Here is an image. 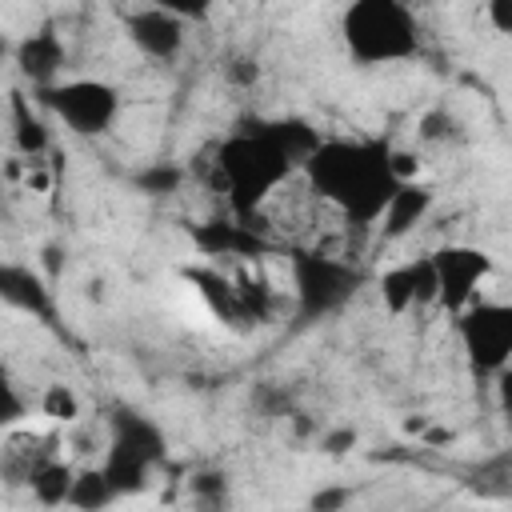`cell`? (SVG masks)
Instances as JSON below:
<instances>
[{
	"instance_id": "cell-25",
	"label": "cell",
	"mask_w": 512,
	"mask_h": 512,
	"mask_svg": "<svg viewBox=\"0 0 512 512\" xmlns=\"http://www.w3.org/2000/svg\"><path fill=\"white\" fill-rule=\"evenodd\" d=\"M356 444H360V432L356 428H332V432L320 436V452H328V456H344Z\"/></svg>"
},
{
	"instance_id": "cell-23",
	"label": "cell",
	"mask_w": 512,
	"mask_h": 512,
	"mask_svg": "<svg viewBox=\"0 0 512 512\" xmlns=\"http://www.w3.org/2000/svg\"><path fill=\"white\" fill-rule=\"evenodd\" d=\"M24 412H28L24 396H20V392H16V384L0 372V432H4V428H12V424H20V420H24Z\"/></svg>"
},
{
	"instance_id": "cell-18",
	"label": "cell",
	"mask_w": 512,
	"mask_h": 512,
	"mask_svg": "<svg viewBox=\"0 0 512 512\" xmlns=\"http://www.w3.org/2000/svg\"><path fill=\"white\" fill-rule=\"evenodd\" d=\"M188 492H192V500H196L200 508L216 512V508L228 504V472H220V468H200V472L188 480Z\"/></svg>"
},
{
	"instance_id": "cell-28",
	"label": "cell",
	"mask_w": 512,
	"mask_h": 512,
	"mask_svg": "<svg viewBox=\"0 0 512 512\" xmlns=\"http://www.w3.org/2000/svg\"><path fill=\"white\" fill-rule=\"evenodd\" d=\"M428 424H432L428 416H408V420H404V432H408V436H424Z\"/></svg>"
},
{
	"instance_id": "cell-13",
	"label": "cell",
	"mask_w": 512,
	"mask_h": 512,
	"mask_svg": "<svg viewBox=\"0 0 512 512\" xmlns=\"http://www.w3.org/2000/svg\"><path fill=\"white\" fill-rule=\"evenodd\" d=\"M0 300H4L8 308L32 312V316H40V320L52 316L48 284H44L32 268H24V264H8V260H0Z\"/></svg>"
},
{
	"instance_id": "cell-2",
	"label": "cell",
	"mask_w": 512,
	"mask_h": 512,
	"mask_svg": "<svg viewBox=\"0 0 512 512\" xmlns=\"http://www.w3.org/2000/svg\"><path fill=\"white\" fill-rule=\"evenodd\" d=\"M292 168H296V160L288 156V148L280 144L272 124L244 128L216 148V172L224 176V192H228V204L240 216V224L256 220L264 200H272L284 188Z\"/></svg>"
},
{
	"instance_id": "cell-11",
	"label": "cell",
	"mask_w": 512,
	"mask_h": 512,
	"mask_svg": "<svg viewBox=\"0 0 512 512\" xmlns=\"http://www.w3.org/2000/svg\"><path fill=\"white\" fill-rule=\"evenodd\" d=\"M16 56V68L24 80H32L36 88H48L60 80V68H64V40L52 32V28H40L24 40H16L12 48Z\"/></svg>"
},
{
	"instance_id": "cell-6",
	"label": "cell",
	"mask_w": 512,
	"mask_h": 512,
	"mask_svg": "<svg viewBox=\"0 0 512 512\" xmlns=\"http://www.w3.org/2000/svg\"><path fill=\"white\" fill-rule=\"evenodd\" d=\"M292 288H296V304L304 320L328 316L336 308H344L356 288H360V272L328 252H296L292 256Z\"/></svg>"
},
{
	"instance_id": "cell-30",
	"label": "cell",
	"mask_w": 512,
	"mask_h": 512,
	"mask_svg": "<svg viewBox=\"0 0 512 512\" xmlns=\"http://www.w3.org/2000/svg\"><path fill=\"white\" fill-rule=\"evenodd\" d=\"M12 48H16V44H12V40L0 32V60H8V56H12Z\"/></svg>"
},
{
	"instance_id": "cell-3",
	"label": "cell",
	"mask_w": 512,
	"mask_h": 512,
	"mask_svg": "<svg viewBox=\"0 0 512 512\" xmlns=\"http://www.w3.org/2000/svg\"><path fill=\"white\" fill-rule=\"evenodd\" d=\"M344 44L360 64H396L420 52L416 12L400 0H356L340 20Z\"/></svg>"
},
{
	"instance_id": "cell-14",
	"label": "cell",
	"mask_w": 512,
	"mask_h": 512,
	"mask_svg": "<svg viewBox=\"0 0 512 512\" xmlns=\"http://www.w3.org/2000/svg\"><path fill=\"white\" fill-rule=\"evenodd\" d=\"M192 240H196L208 256H256V252L264 248L260 236H256V228H248V224H224V220L196 228Z\"/></svg>"
},
{
	"instance_id": "cell-16",
	"label": "cell",
	"mask_w": 512,
	"mask_h": 512,
	"mask_svg": "<svg viewBox=\"0 0 512 512\" xmlns=\"http://www.w3.org/2000/svg\"><path fill=\"white\" fill-rule=\"evenodd\" d=\"M112 500H116V492H112L104 468H80V472L72 476L68 504H72L76 512H104Z\"/></svg>"
},
{
	"instance_id": "cell-1",
	"label": "cell",
	"mask_w": 512,
	"mask_h": 512,
	"mask_svg": "<svg viewBox=\"0 0 512 512\" xmlns=\"http://www.w3.org/2000/svg\"><path fill=\"white\" fill-rule=\"evenodd\" d=\"M304 176L308 188L336 204L356 228H372L396 192L388 172V144L380 140H320L304 160Z\"/></svg>"
},
{
	"instance_id": "cell-26",
	"label": "cell",
	"mask_w": 512,
	"mask_h": 512,
	"mask_svg": "<svg viewBox=\"0 0 512 512\" xmlns=\"http://www.w3.org/2000/svg\"><path fill=\"white\" fill-rule=\"evenodd\" d=\"M488 16H492L496 32H512V4H508V0H496V4H488Z\"/></svg>"
},
{
	"instance_id": "cell-4",
	"label": "cell",
	"mask_w": 512,
	"mask_h": 512,
	"mask_svg": "<svg viewBox=\"0 0 512 512\" xmlns=\"http://www.w3.org/2000/svg\"><path fill=\"white\" fill-rule=\"evenodd\" d=\"M164 460V432L156 420L140 416V412H116L112 420V444L104 456V476L112 484L116 496L124 492H140L152 476V468Z\"/></svg>"
},
{
	"instance_id": "cell-5",
	"label": "cell",
	"mask_w": 512,
	"mask_h": 512,
	"mask_svg": "<svg viewBox=\"0 0 512 512\" xmlns=\"http://www.w3.org/2000/svg\"><path fill=\"white\" fill-rule=\"evenodd\" d=\"M36 100L76 136H104L120 116V92L108 80H92V76H72L36 88Z\"/></svg>"
},
{
	"instance_id": "cell-19",
	"label": "cell",
	"mask_w": 512,
	"mask_h": 512,
	"mask_svg": "<svg viewBox=\"0 0 512 512\" xmlns=\"http://www.w3.org/2000/svg\"><path fill=\"white\" fill-rule=\"evenodd\" d=\"M40 412L48 420H56V424L80 420V396H76V388L72 384H48L44 396H40Z\"/></svg>"
},
{
	"instance_id": "cell-10",
	"label": "cell",
	"mask_w": 512,
	"mask_h": 512,
	"mask_svg": "<svg viewBox=\"0 0 512 512\" xmlns=\"http://www.w3.org/2000/svg\"><path fill=\"white\" fill-rule=\"evenodd\" d=\"M380 300L392 316L408 312L412 304H436V272H432V260L420 256V260H408V264H396L380 276Z\"/></svg>"
},
{
	"instance_id": "cell-29",
	"label": "cell",
	"mask_w": 512,
	"mask_h": 512,
	"mask_svg": "<svg viewBox=\"0 0 512 512\" xmlns=\"http://www.w3.org/2000/svg\"><path fill=\"white\" fill-rule=\"evenodd\" d=\"M48 184H52V176H48V172H40V168H36V172H28V188L48 192Z\"/></svg>"
},
{
	"instance_id": "cell-17",
	"label": "cell",
	"mask_w": 512,
	"mask_h": 512,
	"mask_svg": "<svg viewBox=\"0 0 512 512\" xmlns=\"http://www.w3.org/2000/svg\"><path fill=\"white\" fill-rule=\"evenodd\" d=\"M12 120H16V148L36 160L48 148V128H44L40 116H32V108H28V100L20 92L12 96Z\"/></svg>"
},
{
	"instance_id": "cell-7",
	"label": "cell",
	"mask_w": 512,
	"mask_h": 512,
	"mask_svg": "<svg viewBox=\"0 0 512 512\" xmlns=\"http://www.w3.org/2000/svg\"><path fill=\"white\" fill-rule=\"evenodd\" d=\"M460 340L476 372H504L512 356V308L508 304H472L460 312Z\"/></svg>"
},
{
	"instance_id": "cell-20",
	"label": "cell",
	"mask_w": 512,
	"mask_h": 512,
	"mask_svg": "<svg viewBox=\"0 0 512 512\" xmlns=\"http://www.w3.org/2000/svg\"><path fill=\"white\" fill-rule=\"evenodd\" d=\"M132 184L140 192H148V196H168V192H176L184 184V168H176V164H148V168H140L132 176Z\"/></svg>"
},
{
	"instance_id": "cell-8",
	"label": "cell",
	"mask_w": 512,
	"mask_h": 512,
	"mask_svg": "<svg viewBox=\"0 0 512 512\" xmlns=\"http://www.w3.org/2000/svg\"><path fill=\"white\" fill-rule=\"evenodd\" d=\"M428 260H432V272H436V304L456 312V316L464 308H472L484 276L492 272V256L472 248V244H444Z\"/></svg>"
},
{
	"instance_id": "cell-24",
	"label": "cell",
	"mask_w": 512,
	"mask_h": 512,
	"mask_svg": "<svg viewBox=\"0 0 512 512\" xmlns=\"http://www.w3.org/2000/svg\"><path fill=\"white\" fill-rule=\"evenodd\" d=\"M420 168H424V160L412 148H388V172L396 184H412L420 176Z\"/></svg>"
},
{
	"instance_id": "cell-22",
	"label": "cell",
	"mask_w": 512,
	"mask_h": 512,
	"mask_svg": "<svg viewBox=\"0 0 512 512\" xmlns=\"http://www.w3.org/2000/svg\"><path fill=\"white\" fill-rule=\"evenodd\" d=\"M352 500H356V492L348 484H324L308 496V512H348Z\"/></svg>"
},
{
	"instance_id": "cell-21",
	"label": "cell",
	"mask_w": 512,
	"mask_h": 512,
	"mask_svg": "<svg viewBox=\"0 0 512 512\" xmlns=\"http://www.w3.org/2000/svg\"><path fill=\"white\" fill-rule=\"evenodd\" d=\"M416 132H420V140H428V144H440V140L456 136V116H452L448 108H428V112L420 116Z\"/></svg>"
},
{
	"instance_id": "cell-9",
	"label": "cell",
	"mask_w": 512,
	"mask_h": 512,
	"mask_svg": "<svg viewBox=\"0 0 512 512\" xmlns=\"http://www.w3.org/2000/svg\"><path fill=\"white\" fill-rule=\"evenodd\" d=\"M124 28H128V40L148 56V60H176L180 48H184V20L164 8V4H148V8H132L124 16Z\"/></svg>"
},
{
	"instance_id": "cell-12",
	"label": "cell",
	"mask_w": 512,
	"mask_h": 512,
	"mask_svg": "<svg viewBox=\"0 0 512 512\" xmlns=\"http://www.w3.org/2000/svg\"><path fill=\"white\" fill-rule=\"evenodd\" d=\"M432 204H436V192L428 188V184H420V180H412V184H396V192H392V200L384 204V212H380V232H384V240H400V236H408L416 224H424V216L432 212Z\"/></svg>"
},
{
	"instance_id": "cell-15",
	"label": "cell",
	"mask_w": 512,
	"mask_h": 512,
	"mask_svg": "<svg viewBox=\"0 0 512 512\" xmlns=\"http://www.w3.org/2000/svg\"><path fill=\"white\" fill-rule=\"evenodd\" d=\"M72 476H76L72 464L48 460V464H36L28 472V488H32V496H36L40 508H64L68 504V492H72Z\"/></svg>"
},
{
	"instance_id": "cell-27",
	"label": "cell",
	"mask_w": 512,
	"mask_h": 512,
	"mask_svg": "<svg viewBox=\"0 0 512 512\" xmlns=\"http://www.w3.org/2000/svg\"><path fill=\"white\" fill-rule=\"evenodd\" d=\"M228 72H232V80H240V84H252V80L260 76V68H256L252 60H236V64H232Z\"/></svg>"
}]
</instances>
